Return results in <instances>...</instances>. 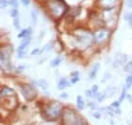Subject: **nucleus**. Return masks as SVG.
Masks as SVG:
<instances>
[{
  "label": "nucleus",
  "instance_id": "f257e3e1",
  "mask_svg": "<svg viewBox=\"0 0 132 125\" xmlns=\"http://www.w3.org/2000/svg\"><path fill=\"white\" fill-rule=\"evenodd\" d=\"M61 110H62V104L60 101L54 100L52 102H50L48 105H46L44 109V116L48 120H55L60 117Z\"/></svg>",
  "mask_w": 132,
  "mask_h": 125
},
{
  "label": "nucleus",
  "instance_id": "f03ea898",
  "mask_svg": "<svg viewBox=\"0 0 132 125\" xmlns=\"http://www.w3.org/2000/svg\"><path fill=\"white\" fill-rule=\"evenodd\" d=\"M64 125H87L84 120L71 109H66L62 116Z\"/></svg>",
  "mask_w": 132,
  "mask_h": 125
},
{
  "label": "nucleus",
  "instance_id": "7ed1b4c3",
  "mask_svg": "<svg viewBox=\"0 0 132 125\" xmlns=\"http://www.w3.org/2000/svg\"><path fill=\"white\" fill-rule=\"evenodd\" d=\"M65 6L61 1H53L50 4V11L55 17H61L65 11Z\"/></svg>",
  "mask_w": 132,
  "mask_h": 125
},
{
  "label": "nucleus",
  "instance_id": "20e7f679",
  "mask_svg": "<svg viewBox=\"0 0 132 125\" xmlns=\"http://www.w3.org/2000/svg\"><path fill=\"white\" fill-rule=\"evenodd\" d=\"M21 91L22 95L24 96L27 100H34L37 96V92L30 84H25V85L21 86Z\"/></svg>",
  "mask_w": 132,
  "mask_h": 125
},
{
  "label": "nucleus",
  "instance_id": "39448f33",
  "mask_svg": "<svg viewBox=\"0 0 132 125\" xmlns=\"http://www.w3.org/2000/svg\"><path fill=\"white\" fill-rule=\"evenodd\" d=\"M117 0H100V5L106 10H110L115 7Z\"/></svg>",
  "mask_w": 132,
  "mask_h": 125
},
{
  "label": "nucleus",
  "instance_id": "423d86ee",
  "mask_svg": "<svg viewBox=\"0 0 132 125\" xmlns=\"http://www.w3.org/2000/svg\"><path fill=\"white\" fill-rule=\"evenodd\" d=\"M99 67H100V64H99V63H96V64H94V65H93V67L90 69V72H89V77H90V79L94 80V79L96 77V74H97V72H98Z\"/></svg>",
  "mask_w": 132,
  "mask_h": 125
},
{
  "label": "nucleus",
  "instance_id": "0eeeda50",
  "mask_svg": "<svg viewBox=\"0 0 132 125\" xmlns=\"http://www.w3.org/2000/svg\"><path fill=\"white\" fill-rule=\"evenodd\" d=\"M30 44V36H27L23 39L22 43L20 44L18 47V51H25V49L28 47V45Z\"/></svg>",
  "mask_w": 132,
  "mask_h": 125
},
{
  "label": "nucleus",
  "instance_id": "6e6552de",
  "mask_svg": "<svg viewBox=\"0 0 132 125\" xmlns=\"http://www.w3.org/2000/svg\"><path fill=\"white\" fill-rule=\"evenodd\" d=\"M71 83H70L67 79L61 78V80H60V82H59V83H58V88L60 89V90H63V89H65L66 87L71 86Z\"/></svg>",
  "mask_w": 132,
  "mask_h": 125
},
{
  "label": "nucleus",
  "instance_id": "1a4fd4ad",
  "mask_svg": "<svg viewBox=\"0 0 132 125\" xmlns=\"http://www.w3.org/2000/svg\"><path fill=\"white\" fill-rule=\"evenodd\" d=\"M108 36H109V32L107 31H99L95 33V37L98 42L104 41Z\"/></svg>",
  "mask_w": 132,
  "mask_h": 125
},
{
  "label": "nucleus",
  "instance_id": "9d476101",
  "mask_svg": "<svg viewBox=\"0 0 132 125\" xmlns=\"http://www.w3.org/2000/svg\"><path fill=\"white\" fill-rule=\"evenodd\" d=\"M14 94V91L10 87H3L2 90H1V98H7L10 97V96H12Z\"/></svg>",
  "mask_w": 132,
  "mask_h": 125
},
{
  "label": "nucleus",
  "instance_id": "9b49d317",
  "mask_svg": "<svg viewBox=\"0 0 132 125\" xmlns=\"http://www.w3.org/2000/svg\"><path fill=\"white\" fill-rule=\"evenodd\" d=\"M118 58L115 59V62H114V67H117L119 64V67L122 65V64H124L126 60H127V56L123 55V54H119V56H117Z\"/></svg>",
  "mask_w": 132,
  "mask_h": 125
},
{
  "label": "nucleus",
  "instance_id": "f8f14e48",
  "mask_svg": "<svg viewBox=\"0 0 132 125\" xmlns=\"http://www.w3.org/2000/svg\"><path fill=\"white\" fill-rule=\"evenodd\" d=\"M77 108L80 109V110H83L85 107V102H84V100H83L82 97L80 95H78L77 97Z\"/></svg>",
  "mask_w": 132,
  "mask_h": 125
},
{
  "label": "nucleus",
  "instance_id": "ddd939ff",
  "mask_svg": "<svg viewBox=\"0 0 132 125\" xmlns=\"http://www.w3.org/2000/svg\"><path fill=\"white\" fill-rule=\"evenodd\" d=\"M61 62H62V57H61V56H57L55 59H53L52 61H51L50 65L52 67H58Z\"/></svg>",
  "mask_w": 132,
  "mask_h": 125
},
{
  "label": "nucleus",
  "instance_id": "4468645a",
  "mask_svg": "<svg viewBox=\"0 0 132 125\" xmlns=\"http://www.w3.org/2000/svg\"><path fill=\"white\" fill-rule=\"evenodd\" d=\"M30 32H31L30 28H25V30H23V31L18 34V38H25V37H27V36H29Z\"/></svg>",
  "mask_w": 132,
  "mask_h": 125
},
{
  "label": "nucleus",
  "instance_id": "2eb2a0df",
  "mask_svg": "<svg viewBox=\"0 0 132 125\" xmlns=\"http://www.w3.org/2000/svg\"><path fill=\"white\" fill-rule=\"evenodd\" d=\"M38 84L39 86L41 87L44 91L47 92V88H48V84H47L46 81L45 80H40V81H38Z\"/></svg>",
  "mask_w": 132,
  "mask_h": 125
},
{
  "label": "nucleus",
  "instance_id": "dca6fc26",
  "mask_svg": "<svg viewBox=\"0 0 132 125\" xmlns=\"http://www.w3.org/2000/svg\"><path fill=\"white\" fill-rule=\"evenodd\" d=\"M125 20L128 22L130 25H132V12H127V13L125 14Z\"/></svg>",
  "mask_w": 132,
  "mask_h": 125
},
{
  "label": "nucleus",
  "instance_id": "f3484780",
  "mask_svg": "<svg viewBox=\"0 0 132 125\" xmlns=\"http://www.w3.org/2000/svg\"><path fill=\"white\" fill-rule=\"evenodd\" d=\"M31 19H32L33 25H36V23H37V12H36L35 10L31 11Z\"/></svg>",
  "mask_w": 132,
  "mask_h": 125
},
{
  "label": "nucleus",
  "instance_id": "a211bd4d",
  "mask_svg": "<svg viewBox=\"0 0 132 125\" xmlns=\"http://www.w3.org/2000/svg\"><path fill=\"white\" fill-rule=\"evenodd\" d=\"M132 85V78L131 76H127V79H126V87H127V89L130 88Z\"/></svg>",
  "mask_w": 132,
  "mask_h": 125
},
{
  "label": "nucleus",
  "instance_id": "6ab92c4d",
  "mask_svg": "<svg viewBox=\"0 0 132 125\" xmlns=\"http://www.w3.org/2000/svg\"><path fill=\"white\" fill-rule=\"evenodd\" d=\"M127 87H126V86H125L124 88H123V90H122V94H121V97H120V100H119V101H120V102H122V101H123V100H125V98L127 97Z\"/></svg>",
  "mask_w": 132,
  "mask_h": 125
},
{
  "label": "nucleus",
  "instance_id": "aec40b11",
  "mask_svg": "<svg viewBox=\"0 0 132 125\" xmlns=\"http://www.w3.org/2000/svg\"><path fill=\"white\" fill-rule=\"evenodd\" d=\"M125 71L132 72V62H128V63H127L126 67H125Z\"/></svg>",
  "mask_w": 132,
  "mask_h": 125
},
{
  "label": "nucleus",
  "instance_id": "412c9836",
  "mask_svg": "<svg viewBox=\"0 0 132 125\" xmlns=\"http://www.w3.org/2000/svg\"><path fill=\"white\" fill-rule=\"evenodd\" d=\"M0 3H1V8L6 9L9 5H10V0H1Z\"/></svg>",
  "mask_w": 132,
  "mask_h": 125
},
{
  "label": "nucleus",
  "instance_id": "4be33fe9",
  "mask_svg": "<svg viewBox=\"0 0 132 125\" xmlns=\"http://www.w3.org/2000/svg\"><path fill=\"white\" fill-rule=\"evenodd\" d=\"M120 101L119 100H115V101H113L111 104H110V106L112 107L113 109H119V107H120Z\"/></svg>",
  "mask_w": 132,
  "mask_h": 125
},
{
  "label": "nucleus",
  "instance_id": "5701e85b",
  "mask_svg": "<svg viewBox=\"0 0 132 125\" xmlns=\"http://www.w3.org/2000/svg\"><path fill=\"white\" fill-rule=\"evenodd\" d=\"M11 16L12 18H15V17L18 16V10L17 9H12L11 11Z\"/></svg>",
  "mask_w": 132,
  "mask_h": 125
},
{
  "label": "nucleus",
  "instance_id": "b1692460",
  "mask_svg": "<svg viewBox=\"0 0 132 125\" xmlns=\"http://www.w3.org/2000/svg\"><path fill=\"white\" fill-rule=\"evenodd\" d=\"M10 5L12 7V9H17L18 2H17V0H10Z\"/></svg>",
  "mask_w": 132,
  "mask_h": 125
},
{
  "label": "nucleus",
  "instance_id": "393cba45",
  "mask_svg": "<svg viewBox=\"0 0 132 125\" xmlns=\"http://www.w3.org/2000/svg\"><path fill=\"white\" fill-rule=\"evenodd\" d=\"M13 25L16 28H19V18H18V16L13 18Z\"/></svg>",
  "mask_w": 132,
  "mask_h": 125
},
{
  "label": "nucleus",
  "instance_id": "a878e982",
  "mask_svg": "<svg viewBox=\"0 0 132 125\" xmlns=\"http://www.w3.org/2000/svg\"><path fill=\"white\" fill-rule=\"evenodd\" d=\"M86 95L88 96V97L90 98H93V97H95V95H94V93L93 92V90H86Z\"/></svg>",
  "mask_w": 132,
  "mask_h": 125
},
{
  "label": "nucleus",
  "instance_id": "bb28decb",
  "mask_svg": "<svg viewBox=\"0 0 132 125\" xmlns=\"http://www.w3.org/2000/svg\"><path fill=\"white\" fill-rule=\"evenodd\" d=\"M36 54H40V48H34L31 51V55H36Z\"/></svg>",
  "mask_w": 132,
  "mask_h": 125
},
{
  "label": "nucleus",
  "instance_id": "cd10ccee",
  "mask_svg": "<svg viewBox=\"0 0 132 125\" xmlns=\"http://www.w3.org/2000/svg\"><path fill=\"white\" fill-rule=\"evenodd\" d=\"M92 90H93V92H94V95H95V97H96V95H97V90H98V86H97V85H94L93 87H92Z\"/></svg>",
  "mask_w": 132,
  "mask_h": 125
},
{
  "label": "nucleus",
  "instance_id": "c85d7f7f",
  "mask_svg": "<svg viewBox=\"0 0 132 125\" xmlns=\"http://www.w3.org/2000/svg\"><path fill=\"white\" fill-rule=\"evenodd\" d=\"M78 81H79V77H78V76H75V77H73V79H72L71 83H76L77 82H78Z\"/></svg>",
  "mask_w": 132,
  "mask_h": 125
},
{
  "label": "nucleus",
  "instance_id": "c756f323",
  "mask_svg": "<svg viewBox=\"0 0 132 125\" xmlns=\"http://www.w3.org/2000/svg\"><path fill=\"white\" fill-rule=\"evenodd\" d=\"M21 3L24 6H28L30 4V0H21Z\"/></svg>",
  "mask_w": 132,
  "mask_h": 125
},
{
  "label": "nucleus",
  "instance_id": "7c9ffc66",
  "mask_svg": "<svg viewBox=\"0 0 132 125\" xmlns=\"http://www.w3.org/2000/svg\"><path fill=\"white\" fill-rule=\"evenodd\" d=\"M93 117H96V119H100V117H101V115H100V113H98V112H94V113H93Z\"/></svg>",
  "mask_w": 132,
  "mask_h": 125
},
{
  "label": "nucleus",
  "instance_id": "2f4dec72",
  "mask_svg": "<svg viewBox=\"0 0 132 125\" xmlns=\"http://www.w3.org/2000/svg\"><path fill=\"white\" fill-rule=\"evenodd\" d=\"M127 7L128 9H132V0H127Z\"/></svg>",
  "mask_w": 132,
  "mask_h": 125
},
{
  "label": "nucleus",
  "instance_id": "473e14b6",
  "mask_svg": "<svg viewBox=\"0 0 132 125\" xmlns=\"http://www.w3.org/2000/svg\"><path fill=\"white\" fill-rule=\"evenodd\" d=\"M61 97H66V98H67V94H62V95H61Z\"/></svg>",
  "mask_w": 132,
  "mask_h": 125
},
{
  "label": "nucleus",
  "instance_id": "72a5a7b5",
  "mask_svg": "<svg viewBox=\"0 0 132 125\" xmlns=\"http://www.w3.org/2000/svg\"><path fill=\"white\" fill-rule=\"evenodd\" d=\"M131 78H132V72H131Z\"/></svg>",
  "mask_w": 132,
  "mask_h": 125
}]
</instances>
